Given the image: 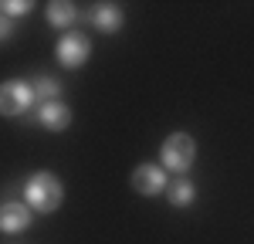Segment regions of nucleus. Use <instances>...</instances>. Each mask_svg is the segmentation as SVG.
Returning <instances> with one entry per match:
<instances>
[{
  "instance_id": "obj_1",
  "label": "nucleus",
  "mask_w": 254,
  "mask_h": 244,
  "mask_svg": "<svg viewBox=\"0 0 254 244\" xmlns=\"http://www.w3.org/2000/svg\"><path fill=\"white\" fill-rule=\"evenodd\" d=\"M64 200V186L55 173H48V170H41L34 173L31 180L24 183V203H31V210L34 214H55Z\"/></svg>"
},
{
  "instance_id": "obj_2",
  "label": "nucleus",
  "mask_w": 254,
  "mask_h": 244,
  "mask_svg": "<svg viewBox=\"0 0 254 244\" xmlns=\"http://www.w3.org/2000/svg\"><path fill=\"white\" fill-rule=\"evenodd\" d=\"M159 160H163V170L166 173H176L183 177L196 160V139L190 132H173L163 139V149H159Z\"/></svg>"
},
{
  "instance_id": "obj_3",
  "label": "nucleus",
  "mask_w": 254,
  "mask_h": 244,
  "mask_svg": "<svg viewBox=\"0 0 254 244\" xmlns=\"http://www.w3.org/2000/svg\"><path fill=\"white\" fill-rule=\"evenodd\" d=\"M34 102H38V95H34V85H31V81H24V78L3 81V88H0V112H3V116L17 119V116H24Z\"/></svg>"
},
{
  "instance_id": "obj_4",
  "label": "nucleus",
  "mask_w": 254,
  "mask_h": 244,
  "mask_svg": "<svg viewBox=\"0 0 254 244\" xmlns=\"http://www.w3.org/2000/svg\"><path fill=\"white\" fill-rule=\"evenodd\" d=\"M132 190L142 193V197H159L163 190H170V180H166V170L156 166V163H139L132 170Z\"/></svg>"
},
{
  "instance_id": "obj_5",
  "label": "nucleus",
  "mask_w": 254,
  "mask_h": 244,
  "mask_svg": "<svg viewBox=\"0 0 254 244\" xmlns=\"http://www.w3.org/2000/svg\"><path fill=\"white\" fill-rule=\"evenodd\" d=\"M55 55H58V61L64 64V68H81L85 61L92 58V41L85 38V34H75V31H68V34L58 41Z\"/></svg>"
},
{
  "instance_id": "obj_6",
  "label": "nucleus",
  "mask_w": 254,
  "mask_h": 244,
  "mask_svg": "<svg viewBox=\"0 0 254 244\" xmlns=\"http://www.w3.org/2000/svg\"><path fill=\"white\" fill-rule=\"evenodd\" d=\"M31 227V207L20 200H7L0 207V231L3 234H20Z\"/></svg>"
},
{
  "instance_id": "obj_7",
  "label": "nucleus",
  "mask_w": 254,
  "mask_h": 244,
  "mask_svg": "<svg viewBox=\"0 0 254 244\" xmlns=\"http://www.w3.org/2000/svg\"><path fill=\"white\" fill-rule=\"evenodd\" d=\"M85 17H88V24H95L102 34H112V31L122 27L126 14H122V7H119V3H95Z\"/></svg>"
},
{
  "instance_id": "obj_8",
  "label": "nucleus",
  "mask_w": 254,
  "mask_h": 244,
  "mask_svg": "<svg viewBox=\"0 0 254 244\" xmlns=\"http://www.w3.org/2000/svg\"><path fill=\"white\" fill-rule=\"evenodd\" d=\"M38 122L48 129V132H64L71 125V109L64 102H48V105H38Z\"/></svg>"
},
{
  "instance_id": "obj_9",
  "label": "nucleus",
  "mask_w": 254,
  "mask_h": 244,
  "mask_svg": "<svg viewBox=\"0 0 254 244\" xmlns=\"http://www.w3.org/2000/svg\"><path fill=\"white\" fill-rule=\"evenodd\" d=\"M78 20V7L71 0H51L48 3V24L51 27H71Z\"/></svg>"
},
{
  "instance_id": "obj_10",
  "label": "nucleus",
  "mask_w": 254,
  "mask_h": 244,
  "mask_svg": "<svg viewBox=\"0 0 254 244\" xmlns=\"http://www.w3.org/2000/svg\"><path fill=\"white\" fill-rule=\"evenodd\" d=\"M166 193H170V203H173V207H190V203L196 200V186L187 180V177L170 180V190H166Z\"/></svg>"
},
{
  "instance_id": "obj_11",
  "label": "nucleus",
  "mask_w": 254,
  "mask_h": 244,
  "mask_svg": "<svg viewBox=\"0 0 254 244\" xmlns=\"http://www.w3.org/2000/svg\"><path fill=\"white\" fill-rule=\"evenodd\" d=\"M34 95H38L41 105H48V102H61L58 99V95H61V85L55 78H48V75H38V78H34Z\"/></svg>"
},
{
  "instance_id": "obj_12",
  "label": "nucleus",
  "mask_w": 254,
  "mask_h": 244,
  "mask_svg": "<svg viewBox=\"0 0 254 244\" xmlns=\"http://www.w3.org/2000/svg\"><path fill=\"white\" fill-rule=\"evenodd\" d=\"M3 17H20V14H27L31 10V0H3Z\"/></svg>"
},
{
  "instance_id": "obj_13",
  "label": "nucleus",
  "mask_w": 254,
  "mask_h": 244,
  "mask_svg": "<svg viewBox=\"0 0 254 244\" xmlns=\"http://www.w3.org/2000/svg\"><path fill=\"white\" fill-rule=\"evenodd\" d=\"M0 34H3V41H10V34H14V20H10V17L0 20Z\"/></svg>"
}]
</instances>
